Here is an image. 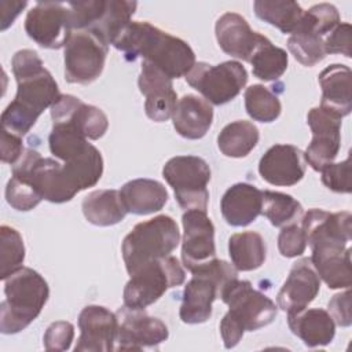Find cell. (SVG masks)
Segmentation results:
<instances>
[{
  "mask_svg": "<svg viewBox=\"0 0 352 352\" xmlns=\"http://www.w3.org/2000/svg\"><path fill=\"white\" fill-rule=\"evenodd\" d=\"M16 95L1 114V129L23 136L40 114L60 96L56 81L33 50H19L11 60Z\"/></svg>",
  "mask_w": 352,
  "mask_h": 352,
  "instance_id": "6da1fadb",
  "label": "cell"
},
{
  "mask_svg": "<svg viewBox=\"0 0 352 352\" xmlns=\"http://www.w3.org/2000/svg\"><path fill=\"white\" fill-rule=\"evenodd\" d=\"M113 45L126 60L143 58L172 80L187 76L195 65V54L188 43L148 22L131 21Z\"/></svg>",
  "mask_w": 352,
  "mask_h": 352,
  "instance_id": "7a4b0ae2",
  "label": "cell"
},
{
  "mask_svg": "<svg viewBox=\"0 0 352 352\" xmlns=\"http://www.w3.org/2000/svg\"><path fill=\"white\" fill-rule=\"evenodd\" d=\"M219 298L228 305V312L220 322V334L227 349L236 346L245 331H254L272 323L278 314L275 302L256 290L249 280H230Z\"/></svg>",
  "mask_w": 352,
  "mask_h": 352,
  "instance_id": "3957f363",
  "label": "cell"
},
{
  "mask_svg": "<svg viewBox=\"0 0 352 352\" xmlns=\"http://www.w3.org/2000/svg\"><path fill=\"white\" fill-rule=\"evenodd\" d=\"M6 300L0 304V331L15 334L41 312L48 297L47 280L33 268L22 267L4 280Z\"/></svg>",
  "mask_w": 352,
  "mask_h": 352,
  "instance_id": "277c9868",
  "label": "cell"
},
{
  "mask_svg": "<svg viewBox=\"0 0 352 352\" xmlns=\"http://www.w3.org/2000/svg\"><path fill=\"white\" fill-rule=\"evenodd\" d=\"M180 232L176 221L166 214L138 223L124 238L121 253L129 275L144 264L166 256L177 248Z\"/></svg>",
  "mask_w": 352,
  "mask_h": 352,
  "instance_id": "5b68a950",
  "label": "cell"
},
{
  "mask_svg": "<svg viewBox=\"0 0 352 352\" xmlns=\"http://www.w3.org/2000/svg\"><path fill=\"white\" fill-rule=\"evenodd\" d=\"M238 278L235 267L224 260H213L208 265L192 272L186 283L180 305V319L188 324L206 322L212 316V304L220 297L223 287Z\"/></svg>",
  "mask_w": 352,
  "mask_h": 352,
  "instance_id": "8992f818",
  "label": "cell"
},
{
  "mask_svg": "<svg viewBox=\"0 0 352 352\" xmlns=\"http://www.w3.org/2000/svg\"><path fill=\"white\" fill-rule=\"evenodd\" d=\"M184 280V270L176 257L166 256L153 260L131 275L124 287V305L144 309L158 301L168 289L177 287Z\"/></svg>",
  "mask_w": 352,
  "mask_h": 352,
  "instance_id": "52a82bcc",
  "label": "cell"
},
{
  "mask_svg": "<svg viewBox=\"0 0 352 352\" xmlns=\"http://www.w3.org/2000/svg\"><path fill=\"white\" fill-rule=\"evenodd\" d=\"M12 176L28 182L43 199L52 204L67 202L78 192L59 161L44 158L33 148H25L12 165Z\"/></svg>",
  "mask_w": 352,
  "mask_h": 352,
  "instance_id": "ba28073f",
  "label": "cell"
},
{
  "mask_svg": "<svg viewBox=\"0 0 352 352\" xmlns=\"http://www.w3.org/2000/svg\"><path fill=\"white\" fill-rule=\"evenodd\" d=\"M162 176L173 188L180 208L184 210L208 208L210 168L208 162L197 155H176L162 168Z\"/></svg>",
  "mask_w": 352,
  "mask_h": 352,
  "instance_id": "9c48e42d",
  "label": "cell"
},
{
  "mask_svg": "<svg viewBox=\"0 0 352 352\" xmlns=\"http://www.w3.org/2000/svg\"><path fill=\"white\" fill-rule=\"evenodd\" d=\"M186 81L210 104L221 106L235 99L248 82V72L242 63L227 60L219 65L195 62Z\"/></svg>",
  "mask_w": 352,
  "mask_h": 352,
  "instance_id": "30bf717a",
  "label": "cell"
},
{
  "mask_svg": "<svg viewBox=\"0 0 352 352\" xmlns=\"http://www.w3.org/2000/svg\"><path fill=\"white\" fill-rule=\"evenodd\" d=\"M109 45L88 30H74L65 45V78L88 85L103 72Z\"/></svg>",
  "mask_w": 352,
  "mask_h": 352,
  "instance_id": "8fae6325",
  "label": "cell"
},
{
  "mask_svg": "<svg viewBox=\"0 0 352 352\" xmlns=\"http://www.w3.org/2000/svg\"><path fill=\"white\" fill-rule=\"evenodd\" d=\"M25 32L43 48H65L70 34L69 4L59 1H38L28 11L25 19Z\"/></svg>",
  "mask_w": 352,
  "mask_h": 352,
  "instance_id": "7c38bea8",
  "label": "cell"
},
{
  "mask_svg": "<svg viewBox=\"0 0 352 352\" xmlns=\"http://www.w3.org/2000/svg\"><path fill=\"white\" fill-rule=\"evenodd\" d=\"M116 315L118 319V331L114 351L157 348L169 337L166 324L161 319L147 315L144 309H133L124 305Z\"/></svg>",
  "mask_w": 352,
  "mask_h": 352,
  "instance_id": "4fadbf2b",
  "label": "cell"
},
{
  "mask_svg": "<svg viewBox=\"0 0 352 352\" xmlns=\"http://www.w3.org/2000/svg\"><path fill=\"white\" fill-rule=\"evenodd\" d=\"M183 243L182 260L192 274L216 260L214 226L205 210H186L182 217Z\"/></svg>",
  "mask_w": 352,
  "mask_h": 352,
  "instance_id": "5bb4252c",
  "label": "cell"
},
{
  "mask_svg": "<svg viewBox=\"0 0 352 352\" xmlns=\"http://www.w3.org/2000/svg\"><path fill=\"white\" fill-rule=\"evenodd\" d=\"M307 124L311 128L312 140L302 155L314 170L320 172L338 155L341 147V118L319 106L308 111Z\"/></svg>",
  "mask_w": 352,
  "mask_h": 352,
  "instance_id": "9a60e30c",
  "label": "cell"
},
{
  "mask_svg": "<svg viewBox=\"0 0 352 352\" xmlns=\"http://www.w3.org/2000/svg\"><path fill=\"white\" fill-rule=\"evenodd\" d=\"M349 242L337 238H320L309 242V257L319 278L329 289H348L352 285Z\"/></svg>",
  "mask_w": 352,
  "mask_h": 352,
  "instance_id": "2e32d148",
  "label": "cell"
},
{
  "mask_svg": "<svg viewBox=\"0 0 352 352\" xmlns=\"http://www.w3.org/2000/svg\"><path fill=\"white\" fill-rule=\"evenodd\" d=\"M80 337L76 352H110L116 349L117 315L100 305H87L78 315Z\"/></svg>",
  "mask_w": 352,
  "mask_h": 352,
  "instance_id": "e0dca14e",
  "label": "cell"
},
{
  "mask_svg": "<svg viewBox=\"0 0 352 352\" xmlns=\"http://www.w3.org/2000/svg\"><path fill=\"white\" fill-rule=\"evenodd\" d=\"M52 124H67L87 139H100L107 128V116L96 106L87 104L73 95H60L51 106Z\"/></svg>",
  "mask_w": 352,
  "mask_h": 352,
  "instance_id": "ac0fdd59",
  "label": "cell"
},
{
  "mask_svg": "<svg viewBox=\"0 0 352 352\" xmlns=\"http://www.w3.org/2000/svg\"><path fill=\"white\" fill-rule=\"evenodd\" d=\"M138 85L139 91L146 96L144 111L150 120L164 122L173 116L177 104V94L173 89L172 78L151 63L143 60Z\"/></svg>",
  "mask_w": 352,
  "mask_h": 352,
  "instance_id": "d6986e66",
  "label": "cell"
},
{
  "mask_svg": "<svg viewBox=\"0 0 352 352\" xmlns=\"http://www.w3.org/2000/svg\"><path fill=\"white\" fill-rule=\"evenodd\" d=\"M320 290V278L308 257L293 264L289 276L280 287L276 302L278 307L290 314L307 308Z\"/></svg>",
  "mask_w": 352,
  "mask_h": 352,
  "instance_id": "ffe728a7",
  "label": "cell"
},
{
  "mask_svg": "<svg viewBox=\"0 0 352 352\" xmlns=\"http://www.w3.org/2000/svg\"><path fill=\"white\" fill-rule=\"evenodd\" d=\"M258 173L272 186H294L305 175L302 151L293 144H274L260 158Z\"/></svg>",
  "mask_w": 352,
  "mask_h": 352,
  "instance_id": "44dd1931",
  "label": "cell"
},
{
  "mask_svg": "<svg viewBox=\"0 0 352 352\" xmlns=\"http://www.w3.org/2000/svg\"><path fill=\"white\" fill-rule=\"evenodd\" d=\"M219 47L236 59L249 62L256 48L263 43L265 36L253 32L246 19L236 12H226L214 26Z\"/></svg>",
  "mask_w": 352,
  "mask_h": 352,
  "instance_id": "7402d4cb",
  "label": "cell"
},
{
  "mask_svg": "<svg viewBox=\"0 0 352 352\" xmlns=\"http://www.w3.org/2000/svg\"><path fill=\"white\" fill-rule=\"evenodd\" d=\"M322 88L320 107L342 118L352 110V72L348 66L334 63L318 77Z\"/></svg>",
  "mask_w": 352,
  "mask_h": 352,
  "instance_id": "603a6c76",
  "label": "cell"
},
{
  "mask_svg": "<svg viewBox=\"0 0 352 352\" xmlns=\"http://www.w3.org/2000/svg\"><path fill=\"white\" fill-rule=\"evenodd\" d=\"M261 208L263 191L249 183L231 186L220 202L221 214L232 227L249 226L261 214Z\"/></svg>",
  "mask_w": 352,
  "mask_h": 352,
  "instance_id": "cb8c5ba5",
  "label": "cell"
},
{
  "mask_svg": "<svg viewBox=\"0 0 352 352\" xmlns=\"http://www.w3.org/2000/svg\"><path fill=\"white\" fill-rule=\"evenodd\" d=\"M287 324L308 348L329 345L336 336V322L322 308H304L287 314Z\"/></svg>",
  "mask_w": 352,
  "mask_h": 352,
  "instance_id": "d4e9b609",
  "label": "cell"
},
{
  "mask_svg": "<svg viewBox=\"0 0 352 352\" xmlns=\"http://www.w3.org/2000/svg\"><path fill=\"white\" fill-rule=\"evenodd\" d=\"M172 121L180 136L190 140L201 139L213 122L212 104L197 95L187 94L177 100Z\"/></svg>",
  "mask_w": 352,
  "mask_h": 352,
  "instance_id": "484cf974",
  "label": "cell"
},
{
  "mask_svg": "<svg viewBox=\"0 0 352 352\" xmlns=\"http://www.w3.org/2000/svg\"><path fill=\"white\" fill-rule=\"evenodd\" d=\"M124 206L128 213L151 214L161 210L168 202L165 186L153 179H133L120 190Z\"/></svg>",
  "mask_w": 352,
  "mask_h": 352,
  "instance_id": "4316f807",
  "label": "cell"
},
{
  "mask_svg": "<svg viewBox=\"0 0 352 352\" xmlns=\"http://www.w3.org/2000/svg\"><path fill=\"white\" fill-rule=\"evenodd\" d=\"M82 214L88 223L99 227L114 226L124 220L126 209L118 190H95L84 197Z\"/></svg>",
  "mask_w": 352,
  "mask_h": 352,
  "instance_id": "83f0119b",
  "label": "cell"
},
{
  "mask_svg": "<svg viewBox=\"0 0 352 352\" xmlns=\"http://www.w3.org/2000/svg\"><path fill=\"white\" fill-rule=\"evenodd\" d=\"M138 7L136 1L106 0L103 11L95 25L88 29L104 44H114L124 29L131 23V18Z\"/></svg>",
  "mask_w": 352,
  "mask_h": 352,
  "instance_id": "f1b7e54d",
  "label": "cell"
},
{
  "mask_svg": "<svg viewBox=\"0 0 352 352\" xmlns=\"http://www.w3.org/2000/svg\"><path fill=\"white\" fill-rule=\"evenodd\" d=\"M228 254L236 271H253L264 264L267 246L258 232H238L228 239Z\"/></svg>",
  "mask_w": 352,
  "mask_h": 352,
  "instance_id": "f546056e",
  "label": "cell"
},
{
  "mask_svg": "<svg viewBox=\"0 0 352 352\" xmlns=\"http://www.w3.org/2000/svg\"><path fill=\"white\" fill-rule=\"evenodd\" d=\"M258 138V129L253 122L238 120L221 129L217 136V147L226 157L242 158L257 146Z\"/></svg>",
  "mask_w": 352,
  "mask_h": 352,
  "instance_id": "4dcf8cb0",
  "label": "cell"
},
{
  "mask_svg": "<svg viewBox=\"0 0 352 352\" xmlns=\"http://www.w3.org/2000/svg\"><path fill=\"white\" fill-rule=\"evenodd\" d=\"M253 8L257 18L287 34L296 32L305 11L296 1L280 0H256Z\"/></svg>",
  "mask_w": 352,
  "mask_h": 352,
  "instance_id": "1f68e13d",
  "label": "cell"
},
{
  "mask_svg": "<svg viewBox=\"0 0 352 352\" xmlns=\"http://www.w3.org/2000/svg\"><path fill=\"white\" fill-rule=\"evenodd\" d=\"M249 63L254 77L263 81H275L286 72L289 58L283 48L274 45L265 37L253 52Z\"/></svg>",
  "mask_w": 352,
  "mask_h": 352,
  "instance_id": "d6a6232c",
  "label": "cell"
},
{
  "mask_svg": "<svg viewBox=\"0 0 352 352\" xmlns=\"http://www.w3.org/2000/svg\"><path fill=\"white\" fill-rule=\"evenodd\" d=\"M261 214H264L274 227H285L296 223L302 216V206L289 194L265 190L263 191Z\"/></svg>",
  "mask_w": 352,
  "mask_h": 352,
  "instance_id": "836d02e7",
  "label": "cell"
},
{
  "mask_svg": "<svg viewBox=\"0 0 352 352\" xmlns=\"http://www.w3.org/2000/svg\"><path fill=\"white\" fill-rule=\"evenodd\" d=\"M246 113L260 122L275 121L282 111L279 98L261 84H253L245 91Z\"/></svg>",
  "mask_w": 352,
  "mask_h": 352,
  "instance_id": "e575fe53",
  "label": "cell"
},
{
  "mask_svg": "<svg viewBox=\"0 0 352 352\" xmlns=\"http://www.w3.org/2000/svg\"><path fill=\"white\" fill-rule=\"evenodd\" d=\"M25 260V245L21 234L10 227H0V279L6 280L22 268Z\"/></svg>",
  "mask_w": 352,
  "mask_h": 352,
  "instance_id": "d590c367",
  "label": "cell"
},
{
  "mask_svg": "<svg viewBox=\"0 0 352 352\" xmlns=\"http://www.w3.org/2000/svg\"><path fill=\"white\" fill-rule=\"evenodd\" d=\"M292 55L304 66H315L326 58L324 38L305 29H297L287 40Z\"/></svg>",
  "mask_w": 352,
  "mask_h": 352,
  "instance_id": "8d00e7d4",
  "label": "cell"
},
{
  "mask_svg": "<svg viewBox=\"0 0 352 352\" xmlns=\"http://www.w3.org/2000/svg\"><path fill=\"white\" fill-rule=\"evenodd\" d=\"M338 23H341V19L337 8L333 4L320 3L304 11L302 19L297 29L309 30L324 38Z\"/></svg>",
  "mask_w": 352,
  "mask_h": 352,
  "instance_id": "74e56055",
  "label": "cell"
},
{
  "mask_svg": "<svg viewBox=\"0 0 352 352\" xmlns=\"http://www.w3.org/2000/svg\"><path fill=\"white\" fill-rule=\"evenodd\" d=\"M7 204L19 212H28L36 208L43 198L28 182L11 177L6 186Z\"/></svg>",
  "mask_w": 352,
  "mask_h": 352,
  "instance_id": "f35d334b",
  "label": "cell"
},
{
  "mask_svg": "<svg viewBox=\"0 0 352 352\" xmlns=\"http://www.w3.org/2000/svg\"><path fill=\"white\" fill-rule=\"evenodd\" d=\"M322 183L331 191L340 194H349L351 187V158L342 162L329 164L322 170Z\"/></svg>",
  "mask_w": 352,
  "mask_h": 352,
  "instance_id": "ab89813d",
  "label": "cell"
},
{
  "mask_svg": "<svg viewBox=\"0 0 352 352\" xmlns=\"http://www.w3.org/2000/svg\"><path fill=\"white\" fill-rule=\"evenodd\" d=\"M307 238L301 226L296 223L282 227L278 235V249L283 257H297L305 252Z\"/></svg>",
  "mask_w": 352,
  "mask_h": 352,
  "instance_id": "60d3db41",
  "label": "cell"
},
{
  "mask_svg": "<svg viewBox=\"0 0 352 352\" xmlns=\"http://www.w3.org/2000/svg\"><path fill=\"white\" fill-rule=\"evenodd\" d=\"M74 338V326L66 320H58L51 323L43 338L44 348L47 351H67Z\"/></svg>",
  "mask_w": 352,
  "mask_h": 352,
  "instance_id": "b9f144b4",
  "label": "cell"
},
{
  "mask_svg": "<svg viewBox=\"0 0 352 352\" xmlns=\"http://www.w3.org/2000/svg\"><path fill=\"white\" fill-rule=\"evenodd\" d=\"M352 28L349 23H338L326 37H324V51L329 54H341L346 58L352 55V40H351Z\"/></svg>",
  "mask_w": 352,
  "mask_h": 352,
  "instance_id": "7bdbcfd3",
  "label": "cell"
},
{
  "mask_svg": "<svg viewBox=\"0 0 352 352\" xmlns=\"http://www.w3.org/2000/svg\"><path fill=\"white\" fill-rule=\"evenodd\" d=\"M329 314L333 320L342 327H348L352 323L351 314V290L349 287L344 293H337L329 301Z\"/></svg>",
  "mask_w": 352,
  "mask_h": 352,
  "instance_id": "ee69618b",
  "label": "cell"
},
{
  "mask_svg": "<svg viewBox=\"0 0 352 352\" xmlns=\"http://www.w3.org/2000/svg\"><path fill=\"white\" fill-rule=\"evenodd\" d=\"M0 150H1V154H0L1 155V161L4 164L14 165L21 158V155L25 151L23 144H22V138L1 129Z\"/></svg>",
  "mask_w": 352,
  "mask_h": 352,
  "instance_id": "f6af8a7d",
  "label": "cell"
},
{
  "mask_svg": "<svg viewBox=\"0 0 352 352\" xmlns=\"http://www.w3.org/2000/svg\"><path fill=\"white\" fill-rule=\"evenodd\" d=\"M28 6L26 1H1V30H6L10 25L14 23L15 18L21 14V11Z\"/></svg>",
  "mask_w": 352,
  "mask_h": 352,
  "instance_id": "bcb514c9",
  "label": "cell"
}]
</instances>
